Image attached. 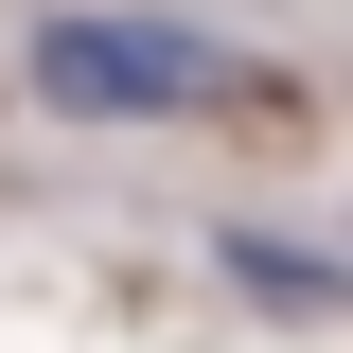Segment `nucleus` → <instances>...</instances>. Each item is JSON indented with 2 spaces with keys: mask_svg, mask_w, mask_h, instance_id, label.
Returning <instances> with one entry per match:
<instances>
[{
  "mask_svg": "<svg viewBox=\"0 0 353 353\" xmlns=\"http://www.w3.org/2000/svg\"><path fill=\"white\" fill-rule=\"evenodd\" d=\"M212 265L248 283V301H283V318H353V265H336V248H283V230H230Z\"/></svg>",
  "mask_w": 353,
  "mask_h": 353,
  "instance_id": "2",
  "label": "nucleus"
},
{
  "mask_svg": "<svg viewBox=\"0 0 353 353\" xmlns=\"http://www.w3.org/2000/svg\"><path fill=\"white\" fill-rule=\"evenodd\" d=\"M18 88H36L53 124H194L248 88V53L194 36V18H124V0H53L36 36H18Z\"/></svg>",
  "mask_w": 353,
  "mask_h": 353,
  "instance_id": "1",
  "label": "nucleus"
}]
</instances>
